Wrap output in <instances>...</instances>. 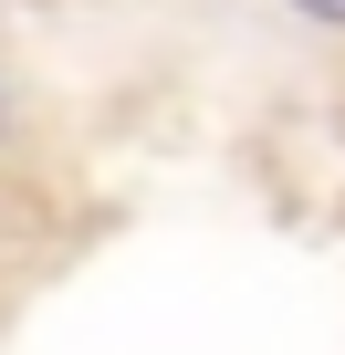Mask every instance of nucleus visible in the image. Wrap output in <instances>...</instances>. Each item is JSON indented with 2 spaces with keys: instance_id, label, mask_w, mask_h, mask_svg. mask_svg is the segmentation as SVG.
<instances>
[{
  "instance_id": "nucleus-2",
  "label": "nucleus",
  "mask_w": 345,
  "mask_h": 355,
  "mask_svg": "<svg viewBox=\"0 0 345 355\" xmlns=\"http://www.w3.org/2000/svg\"><path fill=\"white\" fill-rule=\"evenodd\" d=\"M0 115H11V94H0Z\"/></svg>"
},
{
  "instance_id": "nucleus-1",
  "label": "nucleus",
  "mask_w": 345,
  "mask_h": 355,
  "mask_svg": "<svg viewBox=\"0 0 345 355\" xmlns=\"http://www.w3.org/2000/svg\"><path fill=\"white\" fill-rule=\"evenodd\" d=\"M293 11H303V21H335V32H345V0H293Z\"/></svg>"
}]
</instances>
